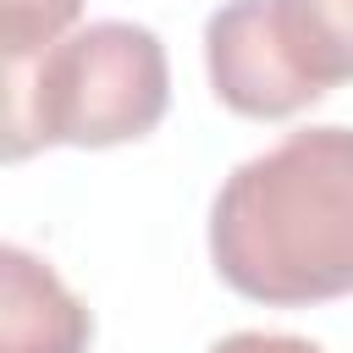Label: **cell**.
Returning <instances> with one entry per match:
<instances>
[{"label":"cell","instance_id":"cell-6","mask_svg":"<svg viewBox=\"0 0 353 353\" xmlns=\"http://www.w3.org/2000/svg\"><path fill=\"white\" fill-rule=\"evenodd\" d=\"M83 17V0H0V50L6 72L39 61L50 44L66 39V28Z\"/></svg>","mask_w":353,"mask_h":353},{"label":"cell","instance_id":"cell-3","mask_svg":"<svg viewBox=\"0 0 353 353\" xmlns=\"http://www.w3.org/2000/svg\"><path fill=\"white\" fill-rule=\"evenodd\" d=\"M204 66H210L215 99L248 121H287L314 105L309 83L292 72L270 28V0H226L221 11H210Z\"/></svg>","mask_w":353,"mask_h":353},{"label":"cell","instance_id":"cell-4","mask_svg":"<svg viewBox=\"0 0 353 353\" xmlns=\"http://www.w3.org/2000/svg\"><path fill=\"white\" fill-rule=\"evenodd\" d=\"M6 309H0V353H88L94 314L88 303L50 270V259L6 243L0 248Z\"/></svg>","mask_w":353,"mask_h":353},{"label":"cell","instance_id":"cell-1","mask_svg":"<svg viewBox=\"0 0 353 353\" xmlns=\"http://www.w3.org/2000/svg\"><path fill=\"white\" fill-rule=\"evenodd\" d=\"M215 276L270 309L353 292V127H298L243 160L210 204Z\"/></svg>","mask_w":353,"mask_h":353},{"label":"cell","instance_id":"cell-7","mask_svg":"<svg viewBox=\"0 0 353 353\" xmlns=\"http://www.w3.org/2000/svg\"><path fill=\"white\" fill-rule=\"evenodd\" d=\"M210 353H325V347L309 336H292V331H232Z\"/></svg>","mask_w":353,"mask_h":353},{"label":"cell","instance_id":"cell-2","mask_svg":"<svg viewBox=\"0 0 353 353\" xmlns=\"http://www.w3.org/2000/svg\"><path fill=\"white\" fill-rule=\"evenodd\" d=\"M171 105L165 44L143 22H88L39 61L6 72V154L33 149H116L160 127Z\"/></svg>","mask_w":353,"mask_h":353},{"label":"cell","instance_id":"cell-5","mask_svg":"<svg viewBox=\"0 0 353 353\" xmlns=\"http://www.w3.org/2000/svg\"><path fill=\"white\" fill-rule=\"evenodd\" d=\"M270 28L314 99L353 83V0H270Z\"/></svg>","mask_w":353,"mask_h":353}]
</instances>
